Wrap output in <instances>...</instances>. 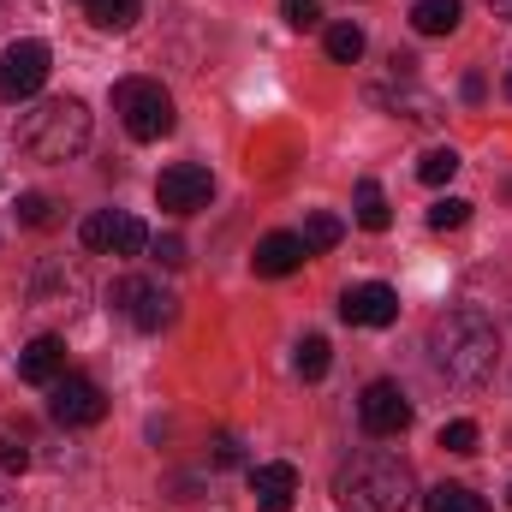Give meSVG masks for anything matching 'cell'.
Listing matches in <instances>:
<instances>
[{"mask_svg": "<svg viewBox=\"0 0 512 512\" xmlns=\"http://www.w3.org/2000/svg\"><path fill=\"white\" fill-rule=\"evenodd\" d=\"M495 358H501V334L483 310H447L429 322V364L435 376H447L453 387H489L495 376Z\"/></svg>", "mask_w": 512, "mask_h": 512, "instance_id": "6da1fadb", "label": "cell"}, {"mask_svg": "<svg viewBox=\"0 0 512 512\" xmlns=\"http://www.w3.org/2000/svg\"><path fill=\"white\" fill-rule=\"evenodd\" d=\"M334 501L346 512H411L417 501V477L399 453L370 447V453H352L340 471H334Z\"/></svg>", "mask_w": 512, "mask_h": 512, "instance_id": "7a4b0ae2", "label": "cell"}, {"mask_svg": "<svg viewBox=\"0 0 512 512\" xmlns=\"http://www.w3.org/2000/svg\"><path fill=\"white\" fill-rule=\"evenodd\" d=\"M18 143L36 161H72L90 143V108L78 96H48L18 120Z\"/></svg>", "mask_w": 512, "mask_h": 512, "instance_id": "3957f363", "label": "cell"}, {"mask_svg": "<svg viewBox=\"0 0 512 512\" xmlns=\"http://www.w3.org/2000/svg\"><path fill=\"white\" fill-rule=\"evenodd\" d=\"M114 114L126 120L137 143H155L173 131V96L155 78H126V84H114Z\"/></svg>", "mask_w": 512, "mask_h": 512, "instance_id": "277c9868", "label": "cell"}, {"mask_svg": "<svg viewBox=\"0 0 512 512\" xmlns=\"http://www.w3.org/2000/svg\"><path fill=\"white\" fill-rule=\"evenodd\" d=\"M108 304L126 316L131 328H143V334H161V328L173 322V292L155 286V280H143V274L114 280V286H108Z\"/></svg>", "mask_w": 512, "mask_h": 512, "instance_id": "5b68a950", "label": "cell"}, {"mask_svg": "<svg viewBox=\"0 0 512 512\" xmlns=\"http://www.w3.org/2000/svg\"><path fill=\"white\" fill-rule=\"evenodd\" d=\"M48 411H54L60 429H90V423L108 417V399H102V387L90 382V376H60V382L48 387Z\"/></svg>", "mask_w": 512, "mask_h": 512, "instance_id": "8992f818", "label": "cell"}, {"mask_svg": "<svg viewBox=\"0 0 512 512\" xmlns=\"http://www.w3.org/2000/svg\"><path fill=\"white\" fill-rule=\"evenodd\" d=\"M209 197H215V179H209V167H197V161H179V167H167V173L155 179V203H161L167 215H197V209H209Z\"/></svg>", "mask_w": 512, "mask_h": 512, "instance_id": "52a82bcc", "label": "cell"}, {"mask_svg": "<svg viewBox=\"0 0 512 512\" xmlns=\"http://www.w3.org/2000/svg\"><path fill=\"white\" fill-rule=\"evenodd\" d=\"M48 84V48L42 42H12L0 54V102H30Z\"/></svg>", "mask_w": 512, "mask_h": 512, "instance_id": "ba28073f", "label": "cell"}, {"mask_svg": "<svg viewBox=\"0 0 512 512\" xmlns=\"http://www.w3.org/2000/svg\"><path fill=\"white\" fill-rule=\"evenodd\" d=\"M84 298H90V286H84V268L78 262H48L36 274V286H30V304L36 310H54V316H78Z\"/></svg>", "mask_w": 512, "mask_h": 512, "instance_id": "9c48e42d", "label": "cell"}, {"mask_svg": "<svg viewBox=\"0 0 512 512\" xmlns=\"http://www.w3.org/2000/svg\"><path fill=\"white\" fill-rule=\"evenodd\" d=\"M84 245L96 256H137L149 245V227L137 215H126V209H102V215L84 221Z\"/></svg>", "mask_w": 512, "mask_h": 512, "instance_id": "30bf717a", "label": "cell"}, {"mask_svg": "<svg viewBox=\"0 0 512 512\" xmlns=\"http://www.w3.org/2000/svg\"><path fill=\"white\" fill-rule=\"evenodd\" d=\"M358 423H364L376 441L405 435V429H411V399H405V387L399 382H370L364 399H358Z\"/></svg>", "mask_w": 512, "mask_h": 512, "instance_id": "8fae6325", "label": "cell"}, {"mask_svg": "<svg viewBox=\"0 0 512 512\" xmlns=\"http://www.w3.org/2000/svg\"><path fill=\"white\" fill-rule=\"evenodd\" d=\"M340 316H346L352 328H387V322L399 316V292L382 286V280H364V286H352V292L340 298Z\"/></svg>", "mask_w": 512, "mask_h": 512, "instance_id": "7c38bea8", "label": "cell"}, {"mask_svg": "<svg viewBox=\"0 0 512 512\" xmlns=\"http://www.w3.org/2000/svg\"><path fill=\"white\" fill-rule=\"evenodd\" d=\"M18 376L30 387H54L66 376V340H54V334H36L24 352H18Z\"/></svg>", "mask_w": 512, "mask_h": 512, "instance_id": "4fadbf2b", "label": "cell"}, {"mask_svg": "<svg viewBox=\"0 0 512 512\" xmlns=\"http://www.w3.org/2000/svg\"><path fill=\"white\" fill-rule=\"evenodd\" d=\"M251 501H256V512H292L298 471L292 465H251Z\"/></svg>", "mask_w": 512, "mask_h": 512, "instance_id": "5bb4252c", "label": "cell"}, {"mask_svg": "<svg viewBox=\"0 0 512 512\" xmlns=\"http://www.w3.org/2000/svg\"><path fill=\"white\" fill-rule=\"evenodd\" d=\"M304 239L298 233H268L262 245H256V274H268V280H280V274H292V268H304Z\"/></svg>", "mask_w": 512, "mask_h": 512, "instance_id": "9a60e30c", "label": "cell"}, {"mask_svg": "<svg viewBox=\"0 0 512 512\" xmlns=\"http://www.w3.org/2000/svg\"><path fill=\"white\" fill-rule=\"evenodd\" d=\"M352 215H358L364 233H387L393 209H387V191L376 185V179H358V191H352Z\"/></svg>", "mask_w": 512, "mask_h": 512, "instance_id": "2e32d148", "label": "cell"}, {"mask_svg": "<svg viewBox=\"0 0 512 512\" xmlns=\"http://www.w3.org/2000/svg\"><path fill=\"white\" fill-rule=\"evenodd\" d=\"M411 24H417V36H453L459 30V0H417Z\"/></svg>", "mask_w": 512, "mask_h": 512, "instance_id": "e0dca14e", "label": "cell"}, {"mask_svg": "<svg viewBox=\"0 0 512 512\" xmlns=\"http://www.w3.org/2000/svg\"><path fill=\"white\" fill-rule=\"evenodd\" d=\"M423 512H489V501L477 489H465V483H441V489L423 495Z\"/></svg>", "mask_w": 512, "mask_h": 512, "instance_id": "ac0fdd59", "label": "cell"}, {"mask_svg": "<svg viewBox=\"0 0 512 512\" xmlns=\"http://www.w3.org/2000/svg\"><path fill=\"white\" fill-rule=\"evenodd\" d=\"M84 12H90V24H96V30H131V24H137V12H143V0H90Z\"/></svg>", "mask_w": 512, "mask_h": 512, "instance_id": "d6986e66", "label": "cell"}, {"mask_svg": "<svg viewBox=\"0 0 512 512\" xmlns=\"http://www.w3.org/2000/svg\"><path fill=\"white\" fill-rule=\"evenodd\" d=\"M298 239H304V251L316 256V251H334V245L346 239V227H340V215H328V209H316V215L304 221V233H298Z\"/></svg>", "mask_w": 512, "mask_h": 512, "instance_id": "ffe728a7", "label": "cell"}, {"mask_svg": "<svg viewBox=\"0 0 512 512\" xmlns=\"http://www.w3.org/2000/svg\"><path fill=\"white\" fill-rule=\"evenodd\" d=\"M322 48H328L334 66H358V60H364V30H358V24H334Z\"/></svg>", "mask_w": 512, "mask_h": 512, "instance_id": "44dd1931", "label": "cell"}, {"mask_svg": "<svg viewBox=\"0 0 512 512\" xmlns=\"http://www.w3.org/2000/svg\"><path fill=\"white\" fill-rule=\"evenodd\" d=\"M453 173H459V149H429V155L417 161V179H423V185H447Z\"/></svg>", "mask_w": 512, "mask_h": 512, "instance_id": "7402d4cb", "label": "cell"}, {"mask_svg": "<svg viewBox=\"0 0 512 512\" xmlns=\"http://www.w3.org/2000/svg\"><path fill=\"white\" fill-rule=\"evenodd\" d=\"M298 376H304V382H322V376H328V340H322V334H310V340L298 346Z\"/></svg>", "mask_w": 512, "mask_h": 512, "instance_id": "603a6c76", "label": "cell"}, {"mask_svg": "<svg viewBox=\"0 0 512 512\" xmlns=\"http://www.w3.org/2000/svg\"><path fill=\"white\" fill-rule=\"evenodd\" d=\"M18 221H24V227H54V197L24 191V197H18Z\"/></svg>", "mask_w": 512, "mask_h": 512, "instance_id": "cb8c5ba5", "label": "cell"}, {"mask_svg": "<svg viewBox=\"0 0 512 512\" xmlns=\"http://www.w3.org/2000/svg\"><path fill=\"white\" fill-rule=\"evenodd\" d=\"M465 221H471V203H465V197H441V203L429 209V227H435V233H447V227H465Z\"/></svg>", "mask_w": 512, "mask_h": 512, "instance_id": "d4e9b609", "label": "cell"}, {"mask_svg": "<svg viewBox=\"0 0 512 512\" xmlns=\"http://www.w3.org/2000/svg\"><path fill=\"white\" fill-rule=\"evenodd\" d=\"M441 447H447V453H477V423H471V417L447 423V429H441Z\"/></svg>", "mask_w": 512, "mask_h": 512, "instance_id": "484cf974", "label": "cell"}, {"mask_svg": "<svg viewBox=\"0 0 512 512\" xmlns=\"http://www.w3.org/2000/svg\"><path fill=\"white\" fill-rule=\"evenodd\" d=\"M280 12H286L292 30H316V24H322V6H316V0H280Z\"/></svg>", "mask_w": 512, "mask_h": 512, "instance_id": "4316f807", "label": "cell"}, {"mask_svg": "<svg viewBox=\"0 0 512 512\" xmlns=\"http://www.w3.org/2000/svg\"><path fill=\"white\" fill-rule=\"evenodd\" d=\"M0 465H6V471H24V465H30V453H24L12 435H0Z\"/></svg>", "mask_w": 512, "mask_h": 512, "instance_id": "83f0119b", "label": "cell"}, {"mask_svg": "<svg viewBox=\"0 0 512 512\" xmlns=\"http://www.w3.org/2000/svg\"><path fill=\"white\" fill-rule=\"evenodd\" d=\"M155 256H161V268H179L185 262V245L179 239H155Z\"/></svg>", "mask_w": 512, "mask_h": 512, "instance_id": "f1b7e54d", "label": "cell"}, {"mask_svg": "<svg viewBox=\"0 0 512 512\" xmlns=\"http://www.w3.org/2000/svg\"><path fill=\"white\" fill-rule=\"evenodd\" d=\"M239 459H245V447H239L233 435H221V441H215V465H239Z\"/></svg>", "mask_w": 512, "mask_h": 512, "instance_id": "f546056e", "label": "cell"}, {"mask_svg": "<svg viewBox=\"0 0 512 512\" xmlns=\"http://www.w3.org/2000/svg\"><path fill=\"white\" fill-rule=\"evenodd\" d=\"M459 96H465V102H471V108H477V102H483V96H489V84H483V78H477V72H471V78H465V84H459Z\"/></svg>", "mask_w": 512, "mask_h": 512, "instance_id": "4dcf8cb0", "label": "cell"}, {"mask_svg": "<svg viewBox=\"0 0 512 512\" xmlns=\"http://www.w3.org/2000/svg\"><path fill=\"white\" fill-rule=\"evenodd\" d=\"M0 512H18V495H12L6 483H0Z\"/></svg>", "mask_w": 512, "mask_h": 512, "instance_id": "1f68e13d", "label": "cell"}, {"mask_svg": "<svg viewBox=\"0 0 512 512\" xmlns=\"http://www.w3.org/2000/svg\"><path fill=\"white\" fill-rule=\"evenodd\" d=\"M489 6H495V12H501V18H512V0H489Z\"/></svg>", "mask_w": 512, "mask_h": 512, "instance_id": "d6a6232c", "label": "cell"}, {"mask_svg": "<svg viewBox=\"0 0 512 512\" xmlns=\"http://www.w3.org/2000/svg\"><path fill=\"white\" fill-rule=\"evenodd\" d=\"M507 96H512V66H507Z\"/></svg>", "mask_w": 512, "mask_h": 512, "instance_id": "836d02e7", "label": "cell"}, {"mask_svg": "<svg viewBox=\"0 0 512 512\" xmlns=\"http://www.w3.org/2000/svg\"><path fill=\"white\" fill-rule=\"evenodd\" d=\"M507 501H512V489H507Z\"/></svg>", "mask_w": 512, "mask_h": 512, "instance_id": "e575fe53", "label": "cell"}, {"mask_svg": "<svg viewBox=\"0 0 512 512\" xmlns=\"http://www.w3.org/2000/svg\"><path fill=\"white\" fill-rule=\"evenodd\" d=\"M84 6H90V0H84Z\"/></svg>", "mask_w": 512, "mask_h": 512, "instance_id": "d590c367", "label": "cell"}]
</instances>
